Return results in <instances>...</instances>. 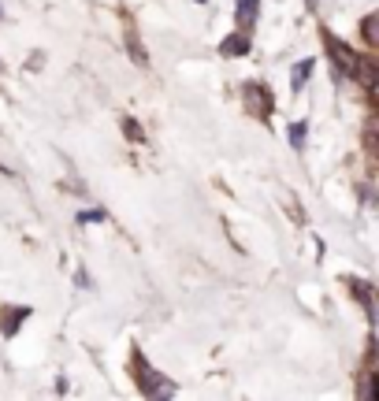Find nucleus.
<instances>
[{"label": "nucleus", "mask_w": 379, "mask_h": 401, "mask_svg": "<svg viewBox=\"0 0 379 401\" xmlns=\"http://www.w3.org/2000/svg\"><path fill=\"white\" fill-rule=\"evenodd\" d=\"M323 45H328V56L334 63V79L350 74V79H361L364 85H376V63L372 60H361L342 38H334L331 30H323Z\"/></svg>", "instance_id": "f257e3e1"}, {"label": "nucleus", "mask_w": 379, "mask_h": 401, "mask_svg": "<svg viewBox=\"0 0 379 401\" xmlns=\"http://www.w3.org/2000/svg\"><path fill=\"white\" fill-rule=\"evenodd\" d=\"M134 375H138V390H142L145 398H171L175 394V383H171L168 375H160L142 353L134 357Z\"/></svg>", "instance_id": "f03ea898"}, {"label": "nucleus", "mask_w": 379, "mask_h": 401, "mask_svg": "<svg viewBox=\"0 0 379 401\" xmlns=\"http://www.w3.org/2000/svg\"><path fill=\"white\" fill-rule=\"evenodd\" d=\"M242 97H245V108H249V115H257V119H268V115L275 112L272 90H268V85H261V82H249Z\"/></svg>", "instance_id": "7ed1b4c3"}, {"label": "nucleus", "mask_w": 379, "mask_h": 401, "mask_svg": "<svg viewBox=\"0 0 379 401\" xmlns=\"http://www.w3.org/2000/svg\"><path fill=\"white\" fill-rule=\"evenodd\" d=\"M346 286H350V294L364 305L368 320H376V301H372V283H364V279H346Z\"/></svg>", "instance_id": "20e7f679"}, {"label": "nucleus", "mask_w": 379, "mask_h": 401, "mask_svg": "<svg viewBox=\"0 0 379 401\" xmlns=\"http://www.w3.org/2000/svg\"><path fill=\"white\" fill-rule=\"evenodd\" d=\"M257 15H261V0H238V8H234V19H238V26L245 30H253L257 26Z\"/></svg>", "instance_id": "39448f33"}, {"label": "nucleus", "mask_w": 379, "mask_h": 401, "mask_svg": "<svg viewBox=\"0 0 379 401\" xmlns=\"http://www.w3.org/2000/svg\"><path fill=\"white\" fill-rule=\"evenodd\" d=\"M249 49H253V45H249V34H245V30H238V34H231V38L220 41V52H223V56H245Z\"/></svg>", "instance_id": "423d86ee"}, {"label": "nucleus", "mask_w": 379, "mask_h": 401, "mask_svg": "<svg viewBox=\"0 0 379 401\" xmlns=\"http://www.w3.org/2000/svg\"><path fill=\"white\" fill-rule=\"evenodd\" d=\"M0 316H4V323H0V331H4L8 338H12V334L19 331V323H23V320L30 316V309H26V305H23V309H4Z\"/></svg>", "instance_id": "0eeeda50"}, {"label": "nucleus", "mask_w": 379, "mask_h": 401, "mask_svg": "<svg viewBox=\"0 0 379 401\" xmlns=\"http://www.w3.org/2000/svg\"><path fill=\"white\" fill-rule=\"evenodd\" d=\"M305 134H309V123H290L287 126V142L294 149H305Z\"/></svg>", "instance_id": "6e6552de"}, {"label": "nucleus", "mask_w": 379, "mask_h": 401, "mask_svg": "<svg viewBox=\"0 0 379 401\" xmlns=\"http://www.w3.org/2000/svg\"><path fill=\"white\" fill-rule=\"evenodd\" d=\"M312 67H316V60H301L298 63V67H294V90H301V85H305V79H309V74H312Z\"/></svg>", "instance_id": "1a4fd4ad"}, {"label": "nucleus", "mask_w": 379, "mask_h": 401, "mask_svg": "<svg viewBox=\"0 0 379 401\" xmlns=\"http://www.w3.org/2000/svg\"><path fill=\"white\" fill-rule=\"evenodd\" d=\"M104 220H108L104 208H86V212H79V223H104Z\"/></svg>", "instance_id": "9d476101"}, {"label": "nucleus", "mask_w": 379, "mask_h": 401, "mask_svg": "<svg viewBox=\"0 0 379 401\" xmlns=\"http://www.w3.org/2000/svg\"><path fill=\"white\" fill-rule=\"evenodd\" d=\"M376 23H379V19H376V15H368V19H364V41H368V45H372V49L379 45V34H376Z\"/></svg>", "instance_id": "9b49d317"}, {"label": "nucleus", "mask_w": 379, "mask_h": 401, "mask_svg": "<svg viewBox=\"0 0 379 401\" xmlns=\"http://www.w3.org/2000/svg\"><path fill=\"white\" fill-rule=\"evenodd\" d=\"M123 134H127V138H131V142H134V145H138V142H142V138H145V134H142V126H138V123H134V119H123Z\"/></svg>", "instance_id": "f8f14e48"}]
</instances>
